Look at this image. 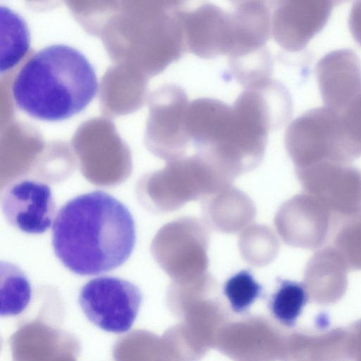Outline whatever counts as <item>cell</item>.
I'll list each match as a JSON object with an SVG mask.
<instances>
[{
	"label": "cell",
	"mask_w": 361,
	"mask_h": 361,
	"mask_svg": "<svg viewBox=\"0 0 361 361\" xmlns=\"http://www.w3.org/2000/svg\"><path fill=\"white\" fill-rule=\"evenodd\" d=\"M135 242L130 210L102 190L69 200L53 221L54 252L66 269L79 276L99 275L120 267L130 257Z\"/></svg>",
	"instance_id": "6da1fadb"
},
{
	"label": "cell",
	"mask_w": 361,
	"mask_h": 361,
	"mask_svg": "<svg viewBox=\"0 0 361 361\" xmlns=\"http://www.w3.org/2000/svg\"><path fill=\"white\" fill-rule=\"evenodd\" d=\"M98 89L94 69L85 56L57 44L42 48L27 61L11 92L16 106L30 116L59 121L85 109Z\"/></svg>",
	"instance_id": "7a4b0ae2"
},
{
	"label": "cell",
	"mask_w": 361,
	"mask_h": 361,
	"mask_svg": "<svg viewBox=\"0 0 361 361\" xmlns=\"http://www.w3.org/2000/svg\"><path fill=\"white\" fill-rule=\"evenodd\" d=\"M154 195L161 211L173 212L232 185L233 180L198 154L169 161L154 177Z\"/></svg>",
	"instance_id": "3957f363"
},
{
	"label": "cell",
	"mask_w": 361,
	"mask_h": 361,
	"mask_svg": "<svg viewBox=\"0 0 361 361\" xmlns=\"http://www.w3.org/2000/svg\"><path fill=\"white\" fill-rule=\"evenodd\" d=\"M142 302L140 288L127 280L110 276L87 281L80 290L78 302L93 324L115 334L128 331Z\"/></svg>",
	"instance_id": "277c9868"
},
{
	"label": "cell",
	"mask_w": 361,
	"mask_h": 361,
	"mask_svg": "<svg viewBox=\"0 0 361 361\" xmlns=\"http://www.w3.org/2000/svg\"><path fill=\"white\" fill-rule=\"evenodd\" d=\"M209 235L202 221L183 217L166 224L154 243L158 262L170 276L178 280L196 279L208 268Z\"/></svg>",
	"instance_id": "5b68a950"
},
{
	"label": "cell",
	"mask_w": 361,
	"mask_h": 361,
	"mask_svg": "<svg viewBox=\"0 0 361 361\" xmlns=\"http://www.w3.org/2000/svg\"><path fill=\"white\" fill-rule=\"evenodd\" d=\"M1 207L11 226L29 234L46 232L56 216L50 187L31 179H20L8 185L1 195Z\"/></svg>",
	"instance_id": "8992f818"
},
{
	"label": "cell",
	"mask_w": 361,
	"mask_h": 361,
	"mask_svg": "<svg viewBox=\"0 0 361 361\" xmlns=\"http://www.w3.org/2000/svg\"><path fill=\"white\" fill-rule=\"evenodd\" d=\"M332 1H283L271 16V35L289 51L302 50L326 23Z\"/></svg>",
	"instance_id": "52a82bcc"
},
{
	"label": "cell",
	"mask_w": 361,
	"mask_h": 361,
	"mask_svg": "<svg viewBox=\"0 0 361 361\" xmlns=\"http://www.w3.org/2000/svg\"><path fill=\"white\" fill-rule=\"evenodd\" d=\"M338 112L324 106L310 109L293 120L285 145L294 161L319 153L338 154Z\"/></svg>",
	"instance_id": "ba28073f"
},
{
	"label": "cell",
	"mask_w": 361,
	"mask_h": 361,
	"mask_svg": "<svg viewBox=\"0 0 361 361\" xmlns=\"http://www.w3.org/2000/svg\"><path fill=\"white\" fill-rule=\"evenodd\" d=\"M316 75L326 107L342 110L361 92V61L351 49H341L324 55Z\"/></svg>",
	"instance_id": "9c48e42d"
},
{
	"label": "cell",
	"mask_w": 361,
	"mask_h": 361,
	"mask_svg": "<svg viewBox=\"0 0 361 361\" xmlns=\"http://www.w3.org/2000/svg\"><path fill=\"white\" fill-rule=\"evenodd\" d=\"M183 26L186 49L203 59L225 55L230 32V13L207 4L184 11Z\"/></svg>",
	"instance_id": "30bf717a"
},
{
	"label": "cell",
	"mask_w": 361,
	"mask_h": 361,
	"mask_svg": "<svg viewBox=\"0 0 361 361\" xmlns=\"http://www.w3.org/2000/svg\"><path fill=\"white\" fill-rule=\"evenodd\" d=\"M271 35V15L261 1L238 2L230 13V33L226 54L229 61L266 48Z\"/></svg>",
	"instance_id": "8fae6325"
},
{
	"label": "cell",
	"mask_w": 361,
	"mask_h": 361,
	"mask_svg": "<svg viewBox=\"0 0 361 361\" xmlns=\"http://www.w3.org/2000/svg\"><path fill=\"white\" fill-rule=\"evenodd\" d=\"M202 210L205 224L225 233L244 229L256 215L252 200L232 185L204 198Z\"/></svg>",
	"instance_id": "7c38bea8"
},
{
	"label": "cell",
	"mask_w": 361,
	"mask_h": 361,
	"mask_svg": "<svg viewBox=\"0 0 361 361\" xmlns=\"http://www.w3.org/2000/svg\"><path fill=\"white\" fill-rule=\"evenodd\" d=\"M163 103L159 108L161 145L159 150L169 161L183 157L190 140L186 130V118L190 102L185 92L176 85L164 90Z\"/></svg>",
	"instance_id": "4fadbf2b"
},
{
	"label": "cell",
	"mask_w": 361,
	"mask_h": 361,
	"mask_svg": "<svg viewBox=\"0 0 361 361\" xmlns=\"http://www.w3.org/2000/svg\"><path fill=\"white\" fill-rule=\"evenodd\" d=\"M1 73L13 67L30 46V32L23 18L7 7L1 6Z\"/></svg>",
	"instance_id": "5bb4252c"
},
{
	"label": "cell",
	"mask_w": 361,
	"mask_h": 361,
	"mask_svg": "<svg viewBox=\"0 0 361 361\" xmlns=\"http://www.w3.org/2000/svg\"><path fill=\"white\" fill-rule=\"evenodd\" d=\"M277 288L269 300V309L273 317L286 327L295 326L309 294L304 283L277 278Z\"/></svg>",
	"instance_id": "9a60e30c"
},
{
	"label": "cell",
	"mask_w": 361,
	"mask_h": 361,
	"mask_svg": "<svg viewBox=\"0 0 361 361\" xmlns=\"http://www.w3.org/2000/svg\"><path fill=\"white\" fill-rule=\"evenodd\" d=\"M31 297V285L25 273L16 265L1 261L0 315L20 314L29 305Z\"/></svg>",
	"instance_id": "2e32d148"
},
{
	"label": "cell",
	"mask_w": 361,
	"mask_h": 361,
	"mask_svg": "<svg viewBox=\"0 0 361 361\" xmlns=\"http://www.w3.org/2000/svg\"><path fill=\"white\" fill-rule=\"evenodd\" d=\"M238 249L247 263L260 267L269 264L274 259L279 243L269 227L252 224L245 228L239 235Z\"/></svg>",
	"instance_id": "e0dca14e"
},
{
	"label": "cell",
	"mask_w": 361,
	"mask_h": 361,
	"mask_svg": "<svg viewBox=\"0 0 361 361\" xmlns=\"http://www.w3.org/2000/svg\"><path fill=\"white\" fill-rule=\"evenodd\" d=\"M338 112V154H361V92Z\"/></svg>",
	"instance_id": "ac0fdd59"
},
{
	"label": "cell",
	"mask_w": 361,
	"mask_h": 361,
	"mask_svg": "<svg viewBox=\"0 0 361 361\" xmlns=\"http://www.w3.org/2000/svg\"><path fill=\"white\" fill-rule=\"evenodd\" d=\"M263 287L255 281L249 270H241L231 276L224 285V293L232 310L238 314L247 311L261 297Z\"/></svg>",
	"instance_id": "d6986e66"
},
{
	"label": "cell",
	"mask_w": 361,
	"mask_h": 361,
	"mask_svg": "<svg viewBox=\"0 0 361 361\" xmlns=\"http://www.w3.org/2000/svg\"><path fill=\"white\" fill-rule=\"evenodd\" d=\"M348 25L352 36L361 45V1L353 4L350 11Z\"/></svg>",
	"instance_id": "ffe728a7"
}]
</instances>
